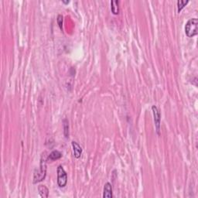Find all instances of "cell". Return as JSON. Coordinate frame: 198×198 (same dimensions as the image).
Wrapping results in <instances>:
<instances>
[{"instance_id":"6da1fadb","label":"cell","mask_w":198,"mask_h":198,"mask_svg":"<svg viewBox=\"0 0 198 198\" xmlns=\"http://www.w3.org/2000/svg\"><path fill=\"white\" fill-rule=\"evenodd\" d=\"M185 33L188 37H193L198 33V19L193 18L187 21L185 26Z\"/></svg>"},{"instance_id":"7a4b0ae2","label":"cell","mask_w":198,"mask_h":198,"mask_svg":"<svg viewBox=\"0 0 198 198\" xmlns=\"http://www.w3.org/2000/svg\"><path fill=\"white\" fill-rule=\"evenodd\" d=\"M47 173V166H46V160L42 158L40 161V169L35 171L34 176H33V183H36L44 180Z\"/></svg>"},{"instance_id":"3957f363","label":"cell","mask_w":198,"mask_h":198,"mask_svg":"<svg viewBox=\"0 0 198 198\" xmlns=\"http://www.w3.org/2000/svg\"><path fill=\"white\" fill-rule=\"evenodd\" d=\"M57 184L60 187L63 188L67 185V174L62 166L57 167Z\"/></svg>"},{"instance_id":"277c9868","label":"cell","mask_w":198,"mask_h":198,"mask_svg":"<svg viewBox=\"0 0 198 198\" xmlns=\"http://www.w3.org/2000/svg\"><path fill=\"white\" fill-rule=\"evenodd\" d=\"M152 110H153V113L154 116V122H155V126H156V133L157 134L159 135V132H160V113H159V111L157 109L156 106L153 105L152 107Z\"/></svg>"},{"instance_id":"5b68a950","label":"cell","mask_w":198,"mask_h":198,"mask_svg":"<svg viewBox=\"0 0 198 198\" xmlns=\"http://www.w3.org/2000/svg\"><path fill=\"white\" fill-rule=\"evenodd\" d=\"M104 198H112V187L110 183H106L104 186L103 192Z\"/></svg>"},{"instance_id":"8992f818","label":"cell","mask_w":198,"mask_h":198,"mask_svg":"<svg viewBox=\"0 0 198 198\" xmlns=\"http://www.w3.org/2000/svg\"><path fill=\"white\" fill-rule=\"evenodd\" d=\"M71 144H72L73 150H74V154L75 158H80L81 156V153H82V149H81V147L80 146L78 143H76V142L74 141H73L72 143H71Z\"/></svg>"},{"instance_id":"52a82bcc","label":"cell","mask_w":198,"mask_h":198,"mask_svg":"<svg viewBox=\"0 0 198 198\" xmlns=\"http://www.w3.org/2000/svg\"><path fill=\"white\" fill-rule=\"evenodd\" d=\"M61 156H62V153H61L60 151H58V150H54V151L52 152L48 156V157H47V161L52 162V161L57 160V159H59L60 158H61Z\"/></svg>"},{"instance_id":"ba28073f","label":"cell","mask_w":198,"mask_h":198,"mask_svg":"<svg viewBox=\"0 0 198 198\" xmlns=\"http://www.w3.org/2000/svg\"><path fill=\"white\" fill-rule=\"evenodd\" d=\"M38 191H39V193H40L41 197L43 198L48 197L49 190L48 188H47L46 186H44V185H40V186H38Z\"/></svg>"},{"instance_id":"9c48e42d","label":"cell","mask_w":198,"mask_h":198,"mask_svg":"<svg viewBox=\"0 0 198 198\" xmlns=\"http://www.w3.org/2000/svg\"><path fill=\"white\" fill-rule=\"evenodd\" d=\"M119 1H112L111 2V10H112V12L115 15H117L119 12Z\"/></svg>"},{"instance_id":"30bf717a","label":"cell","mask_w":198,"mask_h":198,"mask_svg":"<svg viewBox=\"0 0 198 198\" xmlns=\"http://www.w3.org/2000/svg\"><path fill=\"white\" fill-rule=\"evenodd\" d=\"M64 134L66 138H68L69 136V123L67 119H64Z\"/></svg>"},{"instance_id":"8fae6325","label":"cell","mask_w":198,"mask_h":198,"mask_svg":"<svg viewBox=\"0 0 198 198\" xmlns=\"http://www.w3.org/2000/svg\"><path fill=\"white\" fill-rule=\"evenodd\" d=\"M189 2L188 0H178L177 1V8H178V12H180V11L184 8L185 5Z\"/></svg>"},{"instance_id":"7c38bea8","label":"cell","mask_w":198,"mask_h":198,"mask_svg":"<svg viewBox=\"0 0 198 198\" xmlns=\"http://www.w3.org/2000/svg\"><path fill=\"white\" fill-rule=\"evenodd\" d=\"M57 24H58L60 29H62V27H63V16L62 15H58V16H57Z\"/></svg>"},{"instance_id":"4fadbf2b","label":"cell","mask_w":198,"mask_h":198,"mask_svg":"<svg viewBox=\"0 0 198 198\" xmlns=\"http://www.w3.org/2000/svg\"><path fill=\"white\" fill-rule=\"evenodd\" d=\"M70 2V1H68V0H67V1H63V3H64V4H68Z\"/></svg>"}]
</instances>
